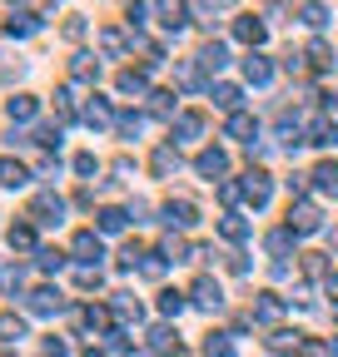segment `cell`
Returning a JSON list of instances; mask_svg holds the SVG:
<instances>
[{
  "label": "cell",
  "instance_id": "32",
  "mask_svg": "<svg viewBox=\"0 0 338 357\" xmlns=\"http://www.w3.org/2000/svg\"><path fill=\"white\" fill-rule=\"evenodd\" d=\"M119 89H124V95H145V75L140 70H124L119 75Z\"/></svg>",
  "mask_w": 338,
  "mask_h": 357
},
{
  "label": "cell",
  "instance_id": "18",
  "mask_svg": "<svg viewBox=\"0 0 338 357\" xmlns=\"http://www.w3.org/2000/svg\"><path fill=\"white\" fill-rule=\"evenodd\" d=\"M199 129H204V119H199V114H179V124H175V144H189Z\"/></svg>",
  "mask_w": 338,
  "mask_h": 357
},
{
  "label": "cell",
  "instance_id": "5",
  "mask_svg": "<svg viewBox=\"0 0 338 357\" xmlns=\"http://www.w3.org/2000/svg\"><path fill=\"white\" fill-rule=\"evenodd\" d=\"M75 253H80V263H84V268H95V263L105 258V243H100V234L80 229V234H75Z\"/></svg>",
  "mask_w": 338,
  "mask_h": 357
},
{
  "label": "cell",
  "instance_id": "16",
  "mask_svg": "<svg viewBox=\"0 0 338 357\" xmlns=\"http://www.w3.org/2000/svg\"><path fill=\"white\" fill-rule=\"evenodd\" d=\"M149 347H154V352H179V337H175V328H169V323H159V328L149 333Z\"/></svg>",
  "mask_w": 338,
  "mask_h": 357
},
{
  "label": "cell",
  "instance_id": "9",
  "mask_svg": "<svg viewBox=\"0 0 338 357\" xmlns=\"http://www.w3.org/2000/svg\"><path fill=\"white\" fill-rule=\"evenodd\" d=\"M194 303L219 312V307H224V293H219V283H214V278H199V283H194Z\"/></svg>",
  "mask_w": 338,
  "mask_h": 357
},
{
  "label": "cell",
  "instance_id": "25",
  "mask_svg": "<svg viewBox=\"0 0 338 357\" xmlns=\"http://www.w3.org/2000/svg\"><path fill=\"white\" fill-rule=\"evenodd\" d=\"M214 105L229 109V114H239V89L234 84H214Z\"/></svg>",
  "mask_w": 338,
  "mask_h": 357
},
{
  "label": "cell",
  "instance_id": "15",
  "mask_svg": "<svg viewBox=\"0 0 338 357\" xmlns=\"http://www.w3.org/2000/svg\"><path fill=\"white\" fill-rule=\"evenodd\" d=\"M234 35H239L244 45H259V40H264L269 30H264V20H254V15H244V20L234 25Z\"/></svg>",
  "mask_w": 338,
  "mask_h": 357
},
{
  "label": "cell",
  "instance_id": "1",
  "mask_svg": "<svg viewBox=\"0 0 338 357\" xmlns=\"http://www.w3.org/2000/svg\"><path fill=\"white\" fill-rule=\"evenodd\" d=\"M239 189H244V199H249L254 208H264V204H269V194H274V178H269L264 169H249Z\"/></svg>",
  "mask_w": 338,
  "mask_h": 357
},
{
  "label": "cell",
  "instance_id": "28",
  "mask_svg": "<svg viewBox=\"0 0 338 357\" xmlns=\"http://www.w3.org/2000/svg\"><path fill=\"white\" fill-rule=\"evenodd\" d=\"M100 50H105L110 60H119V50H124V35H119V30H100Z\"/></svg>",
  "mask_w": 338,
  "mask_h": 357
},
{
  "label": "cell",
  "instance_id": "13",
  "mask_svg": "<svg viewBox=\"0 0 338 357\" xmlns=\"http://www.w3.org/2000/svg\"><path fill=\"white\" fill-rule=\"evenodd\" d=\"M194 169H199L204 178H214V174H224V169H229V154H224V149H204Z\"/></svg>",
  "mask_w": 338,
  "mask_h": 357
},
{
  "label": "cell",
  "instance_id": "30",
  "mask_svg": "<svg viewBox=\"0 0 338 357\" xmlns=\"http://www.w3.org/2000/svg\"><path fill=\"white\" fill-rule=\"evenodd\" d=\"M175 169H179V154L175 149H169V144L154 149V174H175Z\"/></svg>",
  "mask_w": 338,
  "mask_h": 357
},
{
  "label": "cell",
  "instance_id": "49",
  "mask_svg": "<svg viewBox=\"0 0 338 357\" xmlns=\"http://www.w3.org/2000/svg\"><path fill=\"white\" fill-rule=\"evenodd\" d=\"M84 357H105V352H95V347H90V352H84Z\"/></svg>",
  "mask_w": 338,
  "mask_h": 357
},
{
  "label": "cell",
  "instance_id": "2",
  "mask_svg": "<svg viewBox=\"0 0 338 357\" xmlns=\"http://www.w3.org/2000/svg\"><path fill=\"white\" fill-rule=\"evenodd\" d=\"M154 10H159L164 30H184L189 25V6H184V0H154Z\"/></svg>",
  "mask_w": 338,
  "mask_h": 357
},
{
  "label": "cell",
  "instance_id": "31",
  "mask_svg": "<svg viewBox=\"0 0 338 357\" xmlns=\"http://www.w3.org/2000/svg\"><path fill=\"white\" fill-rule=\"evenodd\" d=\"M20 283H25V273H20V268L0 263V288H6V293H20Z\"/></svg>",
  "mask_w": 338,
  "mask_h": 357
},
{
  "label": "cell",
  "instance_id": "45",
  "mask_svg": "<svg viewBox=\"0 0 338 357\" xmlns=\"http://www.w3.org/2000/svg\"><path fill=\"white\" fill-rule=\"evenodd\" d=\"M304 273H314V278L323 273V258H318V253H309V258H304Z\"/></svg>",
  "mask_w": 338,
  "mask_h": 357
},
{
  "label": "cell",
  "instance_id": "26",
  "mask_svg": "<svg viewBox=\"0 0 338 357\" xmlns=\"http://www.w3.org/2000/svg\"><path fill=\"white\" fill-rule=\"evenodd\" d=\"M10 248H20V253L35 248V229H30V223H15V229H10Z\"/></svg>",
  "mask_w": 338,
  "mask_h": 357
},
{
  "label": "cell",
  "instance_id": "37",
  "mask_svg": "<svg viewBox=\"0 0 338 357\" xmlns=\"http://www.w3.org/2000/svg\"><path fill=\"white\" fill-rule=\"evenodd\" d=\"M95 75H100V65L90 55H75V79H95Z\"/></svg>",
  "mask_w": 338,
  "mask_h": 357
},
{
  "label": "cell",
  "instance_id": "22",
  "mask_svg": "<svg viewBox=\"0 0 338 357\" xmlns=\"http://www.w3.org/2000/svg\"><path fill=\"white\" fill-rule=\"evenodd\" d=\"M84 124H90V129H105V124H110V105H105V100H90V105H84Z\"/></svg>",
  "mask_w": 338,
  "mask_h": 357
},
{
  "label": "cell",
  "instance_id": "33",
  "mask_svg": "<svg viewBox=\"0 0 338 357\" xmlns=\"http://www.w3.org/2000/svg\"><path fill=\"white\" fill-rule=\"evenodd\" d=\"M159 312H164V318H179V312H184V298H179V293H159Z\"/></svg>",
  "mask_w": 338,
  "mask_h": 357
},
{
  "label": "cell",
  "instance_id": "19",
  "mask_svg": "<svg viewBox=\"0 0 338 357\" xmlns=\"http://www.w3.org/2000/svg\"><path fill=\"white\" fill-rule=\"evenodd\" d=\"M35 109H40V100H35V95H15V100H10V119H20V124H25V119H35Z\"/></svg>",
  "mask_w": 338,
  "mask_h": 357
},
{
  "label": "cell",
  "instance_id": "44",
  "mask_svg": "<svg viewBox=\"0 0 338 357\" xmlns=\"http://www.w3.org/2000/svg\"><path fill=\"white\" fill-rule=\"evenodd\" d=\"M65 35H70V40H80V35H84V20H80V15H70V20H65Z\"/></svg>",
  "mask_w": 338,
  "mask_h": 357
},
{
  "label": "cell",
  "instance_id": "43",
  "mask_svg": "<svg viewBox=\"0 0 338 357\" xmlns=\"http://www.w3.org/2000/svg\"><path fill=\"white\" fill-rule=\"evenodd\" d=\"M169 109H175V95H169V89H159V95H154V114H169Z\"/></svg>",
  "mask_w": 338,
  "mask_h": 357
},
{
  "label": "cell",
  "instance_id": "7",
  "mask_svg": "<svg viewBox=\"0 0 338 357\" xmlns=\"http://www.w3.org/2000/svg\"><path fill=\"white\" fill-rule=\"evenodd\" d=\"M60 218H65V199H55V194L35 199V223H60Z\"/></svg>",
  "mask_w": 338,
  "mask_h": 357
},
{
  "label": "cell",
  "instance_id": "41",
  "mask_svg": "<svg viewBox=\"0 0 338 357\" xmlns=\"http://www.w3.org/2000/svg\"><path fill=\"white\" fill-rule=\"evenodd\" d=\"M323 20H328V10H323V6H304V25H314V30H318Z\"/></svg>",
  "mask_w": 338,
  "mask_h": 357
},
{
  "label": "cell",
  "instance_id": "11",
  "mask_svg": "<svg viewBox=\"0 0 338 357\" xmlns=\"http://www.w3.org/2000/svg\"><path fill=\"white\" fill-rule=\"evenodd\" d=\"M244 79H249V84H269V79H274V65H269L264 55H249V60H244Z\"/></svg>",
  "mask_w": 338,
  "mask_h": 357
},
{
  "label": "cell",
  "instance_id": "36",
  "mask_svg": "<svg viewBox=\"0 0 338 357\" xmlns=\"http://www.w3.org/2000/svg\"><path fill=\"white\" fill-rule=\"evenodd\" d=\"M40 268H45V273H60V268H65V253H55V248H40Z\"/></svg>",
  "mask_w": 338,
  "mask_h": 357
},
{
  "label": "cell",
  "instance_id": "10",
  "mask_svg": "<svg viewBox=\"0 0 338 357\" xmlns=\"http://www.w3.org/2000/svg\"><path fill=\"white\" fill-rule=\"evenodd\" d=\"M254 318H259V323H279V318H284L279 293H259V303H254Z\"/></svg>",
  "mask_w": 338,
  "mask_h": 357
},
{
  "label": "cell",
  "instance_id": "27",
  "mask_svg": "<svg viewBox=\"0 0 338 357\" xmlns=\"http://www.w3.org/2000/svg\"><path fill=\"white\" fill-rule=\"evenodd\" d=\"M199 65H204V70H224V65H229V50H224V45H209V50L199 55Z\"/></svg>",
  "mask_w": 338,
  "mask_h": 357
},
{
  "label": "cell",
  "instance_id": "46",
  "mask_svg": "<svg viewBox=\"0 0 338 357\" xmlns=\"http://www.w3.org/2000/svg\"><path fill=\"white\" fill-rule=\"evenodd\" d=\"M45 357H65V342L60 337H45Z\"/></svg>",
  "mask_w": 338,
  "mask_h": 357
},
{
  "label": "cell",
  "instance_id": "35",
  "mask_svg": "<svg viewBox=\"0 0 338 357\" xmlns=\"http://www.w3.org/2000/svg\"><path fill=\"white\" fill-rule=\"evenodd\" d=\"M80 323H84V328H105L110 312H105V307H80Z\"/></svg>",
  "mask_w": 338,
  "mask_h": 357
},
{
  "label": "cell",
  "instance_id": "3",
  "mask_svg": "<svg viewBox=\"0 0 338 357\" xmlns=\"http://www.w3.org/2000/svg\"><path fill=\"white\" fill-rule=\"evenodd\" d=\"M164 223H175V229H194V223H199V208H194L189 199H169V204H164Z\"/></svg>",
  "mask_w": 338,
  "mask_h": 357
},
{
  "label": "cell",
  "instance_id": "6",
  "mask_svg": "<svg viewBox=\"0 0 338 357\" xmlns=\"http://www.w3.org/2000/svg\"><path fill=\"white\" fill-rule=\"evenodd\" d=\"M318 223H323V218H318L314 204H293V208H288V229H293V234H318Z\"/></svg>",
  "mask_w": 338,
  "mask_h": 357
},
{
  "label": "cell",
  "instance_id": "40",
  "mask_svg": "<svg viewBox=\"0 0 338 357\" xmlns=\"http://www.w3.org/2000/svg\"><path fill=\"white\" fill-rule=\"evenodd\" d=\"M288 243H293V229H279V234H269V248H274V253H288Z\"/></svg>",
  "mask_w": 338,
  "mask_h": 357
},
{
  "label": "cell",
  "instance_id": "4",
  "mask_svg": "<svg viewBox=\"0 0 338 357\" xmlns=\"http://www.w3.org/2000/svg\"><path fill=\"white\" fill-rule=\"evenodd\" d=\"M25 307H30V312H40V318H50V312H60V307H65V298H60L55 288H35V293H25Z\"/></svg>",
  "mask_w": 338,
  "mask_h": 357
},
{
  "label": "cell",
  "instance_id": "14",
  "mask_svg": "<svg viewBox=\"0 0 338 357\" xmlns=\"http://www.w3.org/2000/svg\"><path fill=\"white\" fill-rule=\"evenodd\" d=\"M35 30H40V20H35L30 10H20V15L6 20V35H10V40H25V35H35Z\"/></svg>",
  "mask_w": 338,
  "mask_h": 357
},
{
  "label": "cell",
  "instance_id": "23",
  "mask_svg": "<svg viewBox=\"0 0 338 357\" xmlns=\"http://www.w3.org/2000/svg\"><path fill=\"white\" fill-rule=\"evenodd\" d=\"M124 218H130L124 208H100V234H119V229H124Z\"/></svg>",
  "mask_w": 338,
  "mask_h": 357
},
{
  "label": "cell",
  "instance_id": "21",
  "mask_svg": "<svg viewBox=\"0 0 338 357\" xmlns=\"http://www.w3.org/2000/svg\"><path fill=\"white\" fill-rule=\"evenodd\" d=\"M204 357H234V342H229L224 333H209V337H204Z\"/></svg>",
  "mask_w": 338,
  "mask_h": 357
},
{
  "label": "cell",
  "instance_id": "48",
  "mask_svg": "<svg viewBox=\"0 0 338 357\" xmlns=\"http://www.w3.org/2000/svg\"><path fill=\"white\" fill-rule=\"evenodd\" d=\"M323 352H328V357H338V342H328V347H323Z\"/></svg>",
  "mask_w": 338,
  "mask_h": 357
},
{
  "label": "cell",
  "instance_id": "8",
  "mask_svg": "<svg viewBox=\"0 0 338 357\" xmlns=\"http://www.w3.org/2000/svg\"><path fill=\"white\" fill-rule=\"evenodd\" d=\"M0 184H6V189H25L30 184V169L20 159H0Z\"/></svg>",
  "mask_w": 338,
  "mask_h": 357
},
{
  "label": "cell",
  "instance_id": "39",
  "mask_svg": "<svg viewBox=\"0 0 338 357\" xmlns=\"http://www.w3.org/2000/svg\"><path fill=\"white\" fill-rule=\"evenodd\" d=\"M75 288H84V293L100 288V273H95V268H80V273H75Z\"/></svg>",
  "mask_w": 338,
  "mask_h": 357
},
{
  "label": "cell",
  "instance_id": "42",
  "mask_svg": "<svg viewBox=\"0 0 338 357\" xmlns=\"http://www.w3.org/2000/svg\"><path fill=\"white\" fill-rule=\"evenodd\" d=\"M100 164H95V154H75V174H84V178H90Z\"/></svg>",
  "mask_w": 338,
  "mask_h": 357
},
{
  "label": "cell",
  "instance_id": "20",
  "mask_svg": "<svg viewBox=\"0 0 338 357\" xmlns=\"http://www.w3.org/2000/svg\"><path fill=\"white\" fill-rule=\"evenodd\" d=\"M314 184H318L323 194H338V164H318V169H314Z\"/></svg>",
  "mask_w": 338,
  "mask_h": 357
},
{
  "label": "cell",
  "instance_id": "24",
  "mask_svg": "<svg viewBox=\"0 0 338 357\" xmlns=\"http://www.w3.org/2000/svg\"><path fill=\"white\" fill-rule=\"evenodd\" d=\"M219 234H224V238H234V243H239V238H249V223H244V218H239V213H224V223H219Z\"/></svg>",
  "mask_w": 338,
  "mask_h": 357
},
{
  "label": "cell",
  "instance_id": "34",
  "mask_svg": "<svg viewBox=\"0 0 338 357\" xmlns=\"http://www.w3.org/2000/svg\"><path fill=\"white\" fill-rule=\"evenodd\" d=\"M309 60H314L318 70H328V65H333V50H328L323 40H314V45H309Z\"/></svg>",
  "mask_w": 338,
  "mask_h": 357
},
{
  "label": "cell",
  "instance_id": "38",
  "mask_svg": "<svg viewBox=\"0 0 338 357\" xmlns=\"http://www.w3.org/2000/svg\"><path fill=\"white\" fill-rule=\"evenodd\" d=\"M140 129H145V119H140V114H119V134H124V139H135Z\"/></svg>",
  "mask_w": 338,
  "mask_h": 357
},
{
  "label": "cell",
  "instance_id": "17",
  "mask_svg": "<svg viewBox=\"0 0 338 357\" xmlns=\"http://www.w3.org/2000/svg\"><path fill=\"white\" fill-rule=\"evenodd\" d=\"M25 337V318H15V312H0V342H20Z\"/></svg>",
  "mask_w": 338,
  "mask_h": 357
},
{
  "label": "cell",
  "instance_id": "47",
  "mask_svg": "<svg viewBox=\"0 0 338 357\" xmlns=\"http://www.w3.org/2000/svg\"><path fill=\"white\" fill-rule=\"evenodd\" d=\"M328 298L338 303V273H328Z\"/></svg>",
  "mask_w": 338,
  "mask_h": 357
},
{
  "label": "cell",
  "instance_id": "12",
  "mask_svg": "<svg viewBox=\"0 0 338 357\" xmlns=\"http://www.w3.org/2000/svg\"><path fill=\"white\" fill-rule=\"evenodd\" d=\"M333 139H338V124H333L328 114L309 119V144H333Z\"/></svg>",
  "mask_w": 338,
  "mask_h": 357
},
{
  "label": "cell",
  "instance_id": "29",
  "mask_svg": "<svg viewBox=\"0 0 338 357\" xmlns=\"http://www.w3.org/2000/svg\"><path fill=\"white\" fill-rule=\"evenodd\" d=\"M229 134L234 139H249V134H259V124H254L249 114H229Z\"/></svg>",
  "mask_w": 338,
  "mask_h": 357
}]
</instances>
